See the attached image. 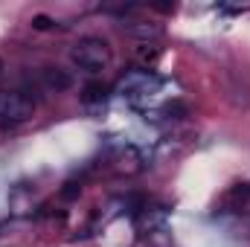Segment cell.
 I'll use <instances>...</instances> for the list:
<instances>
[{
	"instance_id": "8",
	"label": "cell",
	"mask_w": 250,
	"mask_h": 247,
	"mask_svg": "<svg viewBox=\"0 0 250 247\" xmlns=\"http://www.w3.org/2000/svg\"><path fill=\"white\" fill-rule=\"evenodd\" d=\"M79 192H82V186L76 184V181H67L62 189V198L64 201H73V198H79Z\"/></svg>"
},
{
	"instance_id": "6",
	"label": "cell",
	"mask_w": 250,
	"mask_h": 247,
	"mask_svg": "<svg viewBox=\"0 0 250 247\" xmlns=\"http://www.w3.org/2000/svg\"><path fill=\"white\" fill-rule=\"evenodd\" d=\"M53 26H56V21H53L50 15H35V18H32V29H38V32L53 29Z\"/></svg>"
},
{
	"instance_id": "1",
	"label": "cell",
	"mask_w": 250,
	"mask_h": 247,
	"mask_svg": "<svg viewBox=\"0 0 250 247\" xmlns=\"http://www.w3.org/2000/svg\"><path fill=\"white\" fill-rule=\"evenodd\" d=\"M114 59V50H111V44L105 41V38H99V35H84V38H79L76 44H73V50H70V62L76 64L79 70H84V73H99V70H105L108 64Z\"/></svg>"
},
{
	"instance_id": "4",
	"label": "cell",
	"mask_w": 250,
	"mask_h": 247,
	"mask_svg": "<svg viewBox=\"0 0 250 247\" xmlns=\"http://www.w3.org/2000/svg\"><path fill=\"white\" fill-rule=\"evenodd\" d=\"M108 99V84H102V82H87L84 87H82V102L84 105H102Z\"/></svg>"
},
{
	"instance_id": "2",
	"label": "cell",
	"mask_w": 250,
	"mask_h": 247,
	"mask_svg": "<svg viewBox=\"0 0 250 247\" xmlns=\"http://www.w3.org/2000/svg\"><path fill=\"white\" fill-rule=\"evenodd\" d=\"M35 114V99L26 90H6L0 93V131H12L29 123Z\"/></svg>"
},
{
	"instance_id": "5",
	"label": "cell",
	"mask_w": 250,
	"mask_h": 247,
	"mask_svg": "<svg viewBox=\"0 0 250 247\" xmlns=\"http://www.w3.org/2000/svg\"><path fill=\"white\" fill-rule=\"evenodd\" d=\"M125 32L146 41V38H157V35L163 32V26H160V23H125Z\"/></svg>"
},
{
	"instance_id": "7",
	"label": "cell",
	"mask_w": 250,
	"mask_h": 247,
	"mask_svg": "<svg viewBox=\"0 0 250 247\" xmlns=\"http://www.w3.org/2000/svg\"><path fill=\"white\" fill-rule=\"evenodd\" d=\"M166 114H169V120H184L187 117V105L184 102H172V105H166Z\"/></svg>"
},
{
	"instance_id": "3",
	"label": "cell",
	"mask_w": 250,
	"mask_h": 247,
	"mask_svg": "<svg viewBox=\"0 0 250 247\" xmlns=\"http://www.w3.org/2000/svg\"><path fill=\"white\" fill-rule=\"evenodd\" d=\"M38 82L47 93H64L73 87V73L64 70V67H44L38 73Z\"/></svg>"
},
{
	"instance_id": "9",
	"label": "cell",
	"mask_w": 250,
	"mask_h": 247,
	"mask_svg": "<svg viewBox=\"0 0 250 247\" xmlns=\"http://www.w3.org/2000/svg\"><path fill=\"white\" fill-rule=\"evenodd\" d=\"M157 56H160V50H140L143 62H157Z\"/></svg>"
},
{
	"instance_id": "10",
	"label": "cell",
	"mask_w": 250,
	"mask_h": 247,
	"mask_svg": "<svg viewBox=\"0 0 250 247\" xmlns=\"http://www.w3.org/2000/svg\"><path fill=\"white\" fill-rule=\"evenodd\" d=\"M3 70H6V67H3V59H0V79H3Z\"/></svg>"
}]
</instances>
